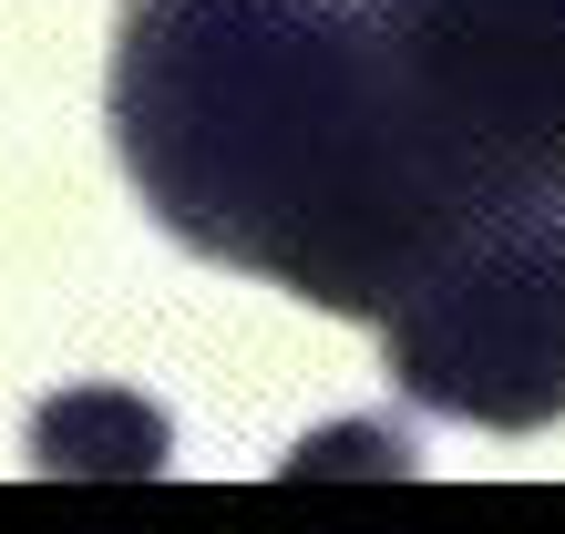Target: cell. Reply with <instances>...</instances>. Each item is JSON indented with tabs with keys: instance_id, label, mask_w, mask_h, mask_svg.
<instances>
[{
	"instance_id": "cell-5",
	"label": "cell",
	"mask_w": 565,
	"mask_h": 534,
	"mask_svg": "<svg viewBox=\"0 0 565 534\" xmlns=\"http://www.w3.org/2000/svg\"><path fill=\"white\" fill-rule=\"evenodd\" d=\"M412 473H422V452L402 421H329L278 462V483H412Z\"/></svg>"
},
{
	"instance_id": "cell-4",
	"label": "cell",
	"mask_w": 565,
	"mask_h": 534,
	"mask_svg": "<svg viewBox=\"0 0 565 534\" xmlns=\"http://www.w3.org/2000/svg\"><path fill=\"white\" fill-rule=\"evenodd\" d=\"M164 452H175V421L145 391H114V381L52 391L31 412V473H52V483H154Z\"/></svg>"
},
{
	"instance_id": "cell-1",
	"label": "cell",
	"mask_w": 565,
	"mask_h": 534,
	"mask_svg": "<svg viewBox=\"0 0 565 534\" xmlns=\"http://www.w3.org/2000/svg\"><path fill=\"white\" fill-rule=\"evenodd\" d=\"M114 154L185 257L340 319H381L462 237L402 154L350 0H135Z\"/></svg>"
},
{
	"instance_id": "cell-3",
	"label": "cell",
	"mask_w": 565,
	"mask_h": 534,
	"mask_svg": "<svg viewBox=\"0 0 565 534\" xmlns=\"http://www.w3.org/2000/svg\"><path fill=\"white\" fill-rule=\"evenodd\" d=\"M381 350L422 412L483 431L565 421V195L473 216L381 309Z\"/></svg>"
},
{
	"instance_id": "cell-2",
	"label": "cell",
	"mask_w": 565,
	"mask_h": 534,
	"mask_svg": "<svg viewBox=\"0 0 565 534\" xmlns=\"http://www.w3.org/2000/svg\"><path fill=\"white\" fill-rule=\"evenodd\" d=\"M452 226L565 195V0H350Z\"/></svg>"
}]
</instances>
